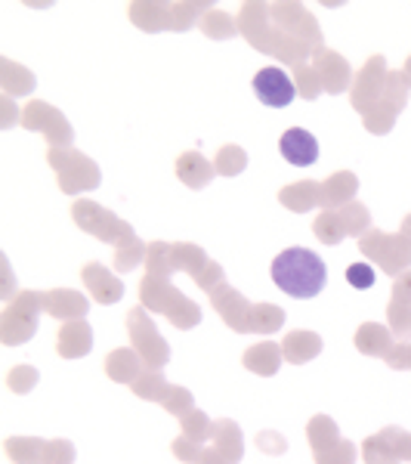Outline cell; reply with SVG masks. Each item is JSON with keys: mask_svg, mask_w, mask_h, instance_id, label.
Returning a JSON list of instances; mask_svg holds the SVG:
<instances>
[{"mask_svg": "<svg viewBox=\"0 0 411 464\" xmlns=\"http://www.w3.org/2000/svg\"><path fill=\"white\" fill-rule=\"evenodd\" d=\"M387 322H390V332L396 341H411V306L390 301L387 306Z\"/></svg>", "mask_w": 411, "mask_h": 464, "instance_id": "42", "label": "cell"}, {"mask_svg": "<svg viewBox=\"0 0 411 464\" xmlns=\"http://www.w3.org/2000/svg\"><path fill=\"white\" fill-rule=\"evenodd\" d=\"M244 455V433L233 418H220L214 421L211 440L198 446L196 464H238Z\"/></svg>", "mask_w": 411, "mask_h": 464, "instance_id": "13", "label": "cell"}, {"mask_svg": "<svg viewBox=\"0 0 411 464\" xmlns=\"http://www.w3.org/2000/svg\"><path fill=\"white\" fill-rule=\"evenodd\" d=\"M362 459H365V464H399L390 455V449H387V443L378 437V433H375V437L362 440Z\"/></svg>", "mask_w": 411, "mask_h": 464, "instance_id": "48", "label": "cell"}, {"mask_svg": "<svg viewBox=\"0 0 411 464\" xmlns=\"http://www.w3.org/2000/svg\"><path fill=\"white\" fill-rule=\"evenodd\" d=\"M146 276L155 279H170L174 266H170V242H152L146 251Z\"/></svg>", "mask_w": 411, "mask_h": 464, "instance_id": "38", "label": "cell"}, {"mask_svg": "<svg viewBox=\"0 0 411 464\" xmlns=\"http://www.w3.org/2000/svg\"><path fill=\"white\" fill-rule=\"evenodd\" d=\"M211 295V304L214 310L220 313V319L226 322L233 332L238 334H251V316H253V304L248 297L242 295V291H235L229 282H220L214 291H207Z\"/></svg>", "mask_w": 411, "mask_h": 464, "instance_id": "16", "label": "cell"}, {"mask_svg": "<svg viewBox=\"0 0 411 464\" xmlns=\"http://www.w3.org/2000/svg\"><path fill=\"white\" fill-rule=\"evenodd\" d=\"M279 201L294 214H306L312 208H322V183L316 179H301V183H288L279 192Z\"/></svg>", "mask_w": 411, "mask_h": 464, "instance_id": "25", "label": "cell"}, {"mask_svg": "<svg viewBox=\"0 0 411 464\" xmlns=\"http://www.w3.org/2000/svg\"><path fill=\"white\" fill-rule=\"evenodd\" d=\"M406 74H408V81H411V56H408V63H406Z\"/></svg>", "mask_w": 411, "mask_h": 464, "instance_id": "54", "label": "cell"}, {"mask_svg": "<svg viewBox=\"0 0 411 464\" xmlns=\"http://www.w3.org/2000/svg\"><path fill=\"white\" fill-rule=\"evenodd\" d=\"M37 87V78L32 72L25 69V65L13 63V59H0V90H4V96H25V93H34Z\"/></svg>", "mask_w": 411, "mask_h": 464, "instance_id": "31", "label": "cell"}, {"mask_svg": "<svg viewBox=\"0 0 411 464\" xmlns=\"http://www.w3.org/2000/svg\"><path fill=\"white\" fill-rule=\"evenodd\" d=\"M306 440H310V446H312V455H319V452H325V449L338 446L343 437H340L338 424H334V418L312 415L310 424H306Z\"/></svg>", "mask_w": 411, "mask_h": 464, "instance_id": "32", "label": "cell"}, {"mask_svg": "<svg viewBox=\"0 0 411 464\" xmlns=\"http://www.w3.org/2000/svg\"><path fill=\"white\" fill-rule=\"evenodd\" d=\"M358 192V177L353 170H338L328 179H322V211H338V208L349 205Z\"/></svg>", "mask_w": 411, "mask_h": 464, "instance_id": "24", "label": "cell"}, {"mask_svg": "<svg viewBox=\"0 0 411 464\" xmlns=\"http://www.w3.org/2000/svg\"><path fill=\"white\" fill-rule=\"evenodd\" d=\"M43 313V291H19L6 301L0 313V341L6 347H19V343L32 341L37 332V322Z\"/></svg>", "mask_w": 411, "mask_h": 464, "instance_id": "5", "label": "cell"}, {"mask_svg": "<svg viewBox=\"0 0 411 464\" xmlns=\"http://www.w3.org/2000/svg\"><path fill=\"white\" fill-rule=\"evenodd\" d=\"M353 341H356V350L362 356H380V359L396 347L393 332L387 325H380V322H362Z\"/></svg>", "mask_w": 411, "mask_h": 464, "instance_id": "27", "label": "cell"}, {"mask_svg": "<svg viewBox=\"0 0 411 464\" xmlns=\"http://www.w3.org/2000/svg\"><path fill=\"white\" fill-rule=\"evenodd\" d=\"M19 124L25 127V130H34V133H41V137H47L50 149H62V146H69L74 140V130H72L69 118H65L56 106H50V102H43V100L25 102Z\"/></svg>", "mask_w": 411, "mask_h": 464, "instance_id": "12", "label": "cell"}, {"mask_svg": "<svg viewBox=\"0 0 411 464\" xmlns=\"http://www.w3.org/2000/svg\"><path fill=\"white\" fill-rule=\"evenodd\" d=\"M127 334H130L133 350L143 356V362L148 369H164V365L170 362L167 341L158 334V328H155L152 316L146 313V306H133V310L127 313Z\"/></svg>", "mask_w": 411, "mask_h": 464, "instance_id": "9", "label": "cell"}, {"mask_svg": "<svg viewBox=\"0 0 411 464\" xmlns=\"http://www.w3.org/2000/svg\"><path fill=\"white\" fill-rule=\"evenodd\" d=\"M146 369H148V365L143 362V356H139L133 347H118V350H111V353L106 356V375L115 381V384L130 387Z\"/></svg>", "mask_w": 411, "mask_h": 464, "instance_id": "23", "label": "cell"}, {"mask_svg": "<svg viewBox=\"0 0 411 464\" xmlns=\"http://www.w3.org/2000/svg\"><path fill=\"white\" fill-rule=\"evenodd\" d=\"M6 459L13 464H43L50 452V440L41 437H10L4 443Z\"/></svg>", "mask_w": 411, "mask_h": 464, "instance_id": "30", "label": "cell"}, {"mask_svg": "<svg viewBox=\"0 0 411 464\" xmlns=\"http://www.w3.org/2000/svg\"><path fill=\"white\" fill-rule=\"evenodd\" d=\"M387 59L384 56H368L365 59V65L358 69L353 87H349V102H353V109L358 115H371L378 106H380V96H384V84H387Z\"/></svg>", "mask_w": 411, "mask_h": 464, "instance_id": "14", "label": "cell"}, {"mask_svg": "<svg viewBox=\"0 0 411 464\" xmlns=\"http://www.w3.org/2000/svg\"><path fill=\"white\" fill-rule=\"evenodd\" d=\"M87 310H90V301L81 291H72V288L43 291V313H50V316L72 322V319H84Z\"/></svg>", "mask_w": 411, "mask_h": 464, "instance_id": "22", "label": "cell"}, {"mask_svg": "<svg viewBox=\"0 0 411 464\" xmlns=\"http://www.w3.org/2000/svg\"><path fill=\"white\" fill-rule=\"evenodd\" d=\"M375 269H371V264H349L347 266V282L353 288H371L375 285Z\"/></svg>", "mask_w": 411, "mask_h": 464, "instance_id": "49", "label": "cell"}, {"mask_svg": "<svg viewBox=\"0 0 411 464\" xmlns=\"http://www.w3.org/2000/svg\"><path fill=\"white\" fill-rule=\"evenodd\" d=\"M170 266H174V273H179V269L189 273L205 291H214L220 282H226L223 279V266L214 264L205 248H198L192 242H170Z\"/></svg>", "mask_w": 411, "mask_h": 464, "instance_id": "15", "label": "cell"}, {"mask_svg": "<svg viewBox=\"0 0 411 464\" xmlns=\"http://www.w3.org/2000/svg\"><path fill=\"white\" fill-rule=\"evenodd\" d=\"M356 455H358V449L349 443V440H340L338 446L325 449V452L312 455V459H316V464H356Z\"/></svg>", "mask_w": 411, "mask_h": 464, "instance_id": "47", "label": "cell"}, {"mask_svg": "<svg viewBox=\"0 0 411 464\" xmlns=\"http://www.w3.org/2000/svg\"><path fill=\"white\" fill-rule=\"evenodd\" d=\"M47 161L56 170V183L65 196H78V192H90L102 183V174L90 155L78 152L72 146L47 149Z\"/></svg>", "mask_w": 411, "mask_h": 464, "instance_id": "6", "label": "cell"}, {"mask_svg": "<svg viewBox=\"0 0 411 464\" xmlns=\"http://www.w3.org/2000/svg\"><path fill=\"white\" fill-rule=\"evenodd\" d=\"M177 177L183 179V183L189 186V189H205V186L216 177V168L205 159V155L192 149V152H183V155H179V161H177Z\"/></svg>", "mask_w": 411, "mask_h": 464, "instance_id": "28", "label": "cell"}, {"mask_svg": "<svg viewBox=\"0 0 411 464\" xmlns=\"http://www.w3.org/2000/svg\"><path fill=\"white\" fill-rule=\"evenodd\" d=\"M72 217H74V223H78V227L87 232V236L100 238V242L115 245V248L121 242H127V238L137 236L130 223L121 220V217H115V214L109 211V208L96 205V201H90V198H78V201H74Z\"/></svg>", "mask_w": 411, "mask_h": 464, "instance_id": "8", "label": "cell"}, {"mask_svg": "<svg viewBox=\"0 0 411 464\" xmlns=\"http://www.w3.org/2000/svg\"><path fill=\"white\" fill-rule=\"evenodd\" d=\"M139 301L148 313H161L167 322L179 332H189L201 322V306L186 297L177 285H170V279H155V276H143L139 282Z\"/></svg>", "mask_w": 411, "mask_h": 464, "instance_id": "3", "label": "cell"}, {"mask_svg": "<svg viewBox=\"0 0 411 464\" xmlns=\"http://www.w3.org/2000/svg\"><path fill=\"white\" fill-rule=\"evenodd\" d=\"M214 10L211 4H130V22L143 32H186L205 13Z\"/></svg>", "mask_w": 411, "mask_h": 464, "instance_id": "4", "label": "cell"}, {"mask_svg": "<svg viewBox=\"0 0 411 464\" xmlns=\"http://www.w3.org/2000/svg\"><path fill=\"white\" fill-rule=\"evenodd\" d=\"M312 69H316L319 81H322L325 93H349V87H353V81H356L347 59L328 47H319L316 53H312Z\"/></svg>", "mask_w": 411, "mask_h": 464, "instance_id": "18", "label": "cell"}, {"mask_svg": "<svg viewBox=\"0 0 411 464\" xmlns=\"http://www.w3.org/2000/svg\"><path fill=\"white\" fill-rule=\"evenodd\" d=\"M93 350V328L87 319H72L59 328L56 334V353L62 359H81Z\"/></svg>", "mask_w": 411, "mask_h": 464, "instance_id": "21", "label": "cell"}, {"mask_svg": "<svg viewBox=\"0 0 411 464\" xmlns=\"http://www.w3.org/2000/svg\"><path fill=\"white\" fill-rule=\"evenodd\" d=\"M312 232L322 238L325 245H338L343 242V229H340V220H338V211H322L312 220Z\"/></svg>", "mask_w": 411, "mask_h": 464, "instance_id": "44", "label": "cell"}, {"mask_svg": "<svg viewBox=\"0 0 411 464\" xmlns=\"http://www.w3.org/2000/svg\"><path fill=\"white\" fill-rule=\"evenodd\" d=\"M408 93H411V81H408L406 72H390V74H387V84H384V96H380V106L371 111V115L362 118L365 130L378 133V137L390 133L393 124H396V118H399L402 109H406Z\"/></svg>", "mask_w": 411, "mask_h": 464, "instance_id": "10", "label": "cell"}, {"mask_svg": "<svg viewBox=\"0 0 411 464\" xmlns=\"http://www.w3.org/2000/svg\"><path fill=\"white\" fill-rule=\"evenodd\" d=\"M269 19L291 41H301L312 50L325 47L322 28L303 4H269Z\"/></svg>", "mask_w": 411, "mask_h": 464, "instance_id": "11", "label": "cell"}, {"mask_svg": "<svg viewBox=\"0 0 411 464\" xmlns=\"http://www.w3.org/2000/svg\"><path fill=\"white\" fill-rule=\"evenodd\" d=\"M294 81H297V96H303V100L312 102L319 93H322V81H319V74L310 63L294 65Z\"/></svg>", "mask_w": 411, "mask_h": 464, "instance_id": "43", "label": "cell"}, {"mask_svg": "<svg viewBox=\"0 0 411 464\" xmlns=\"http://www.w3.org/2000/svg\"><path fill=\"white\" fill-rule=\"evenodd\" d=\"M279 152H282V159L288 164H294V168H310V164H316V159H319V143L310 130L291 127V130L282 133Z\"/></svg>", "mask_w": 411, "mask_h": 464, "instance_id": "20", "label": "cell"}, {"mask_svg": "<svg viewBox=\"0 0 411 464\" xmlns=\"http://www.w3.org/2000/svg\"><path fill=\"white\" fill-rule=\"evenodd\" d=\"M198 25H201V32H205L207 37H214V41H220V37H235L238 34L235 19L229 16V13H223V10H207L205 19H201Z\"/></svg>", "mask_w": 411, "mask_h": 464, "instance_id": "40", "label": "cell"}, {"mask_svg": "<svg viewBox=\"0 0 411 464\" xmlns=\"http://www.w3.org/2000/svg\"><path fill=\"white\" fill-rule=\"evenodd\" d=\"M41 381V375H37V369L34 365H13L10 369V375H6V387H10L13 393H28V391H34V384Z\"/></svg>", "mask_w": 411, "mask_h": 464, "instance_id": "46", "label": "cell"}, {"mask_svg": "<svg viewBox=\"0 0 411 464\" xmlns=\"http://www.w3.org/2000/svg\"><path fill=\"white\" fill-rule=\"evenodd\" d=\"M272 282L279 285L285 295L297 297V301H310L319 291L328 285V269L322 264L316 251L310 248H288L269 266Z\"/></svg>", "mask_w": 411, "mask_h": 464, "instance_id": "2", "label": "cell"}, {"mask_svg": "<svg viewBox=\"0 0 411 464\" xmlns=\"http://www.w3.org/2000/svg\"><path fill=\"white\" fill-rule=\"evenodd\" d=\"M384 362L396 372L411 369V341H396V347L384 356Z\"/></svg>", "mask_w": 411, "mask_h": 464, "instance_id": "50", "label": "cell"}, {"mask_svg": "<svg viewBox=\"0 0 411 464\" xmlns=\"http://www.w3.org/2000/svg\"><path fill=\"white\" fill-rule=\"evenodd\" d=\"M81 282H84V288L93 295L96 304L109 306V304H118L124 297V282L118 279L111 269H106L102 264H84V269H81Z\"/></svg>", "mask_w": 411, "mask_h": 464, "instance_id": "19", "label": "cell"}, {"mask_svg": "<svg viewBox=\"0 0 411 464\" xmlns=\"http://www.w3.org/2000/svg\"><path fill=\"white\" fill-rule=\"evenodd\" d=\"M211 430H214V421L201 409H192L179 418V437L192 440V443H198V446H205L207 440H211Z\"/></svg>", "mask_w": 411, "mask_h": 464, "instance_id": "34", "label": "cell"}, {"mask_svg": "<svg viewBox=\"0 0 411 464\" xmlns=\"http://www.w3.org/2000/svg\"><path fill=\"white\" fill-rule=\"evenodd\" d=\"M285 325V310L275 304H253L251 334H272Z\"/></svg>", "mask_w": 411, "mask_h": 464, "instance_id": "36", "label": "cell"}, {"mask_svg": "<svg viewBox=\"0 0 411 464\" xmlns=\"http://www.w3.org/2000/svg\"><path fill=\"white\" fill-rule=\"evenodd\" d=\"M161 406H164V411H170V415L183 418L186 411L196 409V400H192V393L186 391V387L170 384V387H167V393H164V400H161Z\"/></svg>", "mask_w": 411, "mask_h": 464, "instance_id": "45", "label": "cell"}, {"mask_svg": "<svg viewBox=\"0 0 411 464\" xmlns=\"http://www.w3.org/2000/svg\"><path fill=\"white\" fill-rule=\"evenodd\" d=\"M146 251H148V245H143V238L139 236L127 238V242H121L115 248V269L118 273H130V269H137L139 264H146Z\"/></svg>", "mask_w": 411, "mask_h": 464, "instance_id": "37", "label": "cell"}, {"mask_svg": "<svg viewBox=\"0 0 411 464\" xmlns=\"http://www.w3.org/2000/svg\"><path fill=\"white\" fill-rule=\"evenodd\" d=\"M238 32L248 37V44L257 53L279 59V63L291 65V69L306 63V56L316 53L312 47H306L301 41H291V37H285L272 25V19H269V4H244L242 13H238Z\"/></svg>", "mask_w": 411, "mask_h": 464, "instance_id": "1", "label": "cell"}, {"mask_svg": "<svg viewBox=\"0 0 411 464\" xmlns=\"http://www.w3.org/2000/svg\"><path fill=\"white\" fill-rule=\"evenodd\" d=\"M399 232H402V236H406L408 242H411V214L406 217V220H402V229H399Z\"/></svg>", "mask_w": 411, "mask_h": 464, "instance_id": "53", "label": "cell"}, {"mask_svg": "<svg viewBox=\"0 0 411 464\" xmlns=\"http://www.w3.org/2000/svg\"><path fill=\"white\" fill-rule=\"evenodd\" d=\"M282 347L275 341H260V343H253V347L244 350V356H242V362H244V369L253 372V375H260V378H272L275 372L282 369Z\"/></svg>", "mask_w": 411, "mask_h": 464, "instance_id": "26", "label": "cell"}, {"mask_svg": "<svg viewBox=\"0 0 411 464\" xmlns=\"http://www.w3.org/2000/svg\"><path fill=\"white\" fill-rule=\"evenodd\" d=\"M43 464H74V446L69 440H50V452Z\"/></svg>", "mask_w": 411, "mask_h": 464, "instance_id": "51", "label": "cell"}, {"mask_svg": "<svg viewBox=\"0 0 411 464\" xmlns=\"http://www.w3.org/2000/svg\"><path fill=\"white\" fill-rule=\"evenodd\" d=\"M358 251H362V257H368L371 264L384 269L387 276H393V279H399L402 273L411 269V242L402 232L390 236V232L368 229L358 238Z\"/></svg>", "mask_w": 411, "mask_h": 464, "instance_id": "7", "label": "cell"}, {"mask_svg": "<svg viewBox=\"0 0 411 464\" xmlns=\"http://www.w3.org/2000/svg\"><path fill=\"white\" fill-rule=\"evenodd\" d=\"M214 168L220 177H238L244 168H248V152H244L242 146H223L220 152H216Z\"/></svg>", "mask_w": 411, "mask_h": 464, "instance_id": "39", "label": "cell"}, {"mask_svg": "<svg viewBox=\"0 0 411 464\" xmlns=\"http://www.w3.org/2000/svg\"><path fill=\"white\" fill-rule=\"evenodd\" d=\"M393 301L411 306V269H408V273H402L399 279L393 282Z\"/></svg>", "mask_w": 411, "mask_h": 464, "instance_id": "52", "label": "cell"}, {"mask_svg": "<svg viewBox=\"0 0 411 464\" xmlns=\"http://www.w3.org/2000/svg\"><path fill=\"white\" fill-rule=\"evenodd\" d=\"M253 93H257V100L269 109H285L294 102L297 87H294V81L285 74V69H279V65H266V69H260L257 74H253Z\"/></svg>", "mask_w": 411, "mask_h": 464, "instance_id": "17", "label": "cell"}, {"mask_svg": "<svg viewBox=\"0 0 411 464\" xmlns=\"http://www.w3.org/2000/svg\"><path fill=\"white\" fill-rule=\"evenodd\" d=\"M167 378H164L161 369H146L143 375L130 384V391L139 396V400H148V402H161L164 393H167Z\"/></svg>", "mask_w": 411, "mask_h": 464, "instance_id": "35", "label": "cell"}, {"mask_svg": "<svg viewBox=\"0 0 411 464\" xmlns=\"http://www.w3.org/2000/svg\"><path fill=\"white\" fill-rule=\"evenodd\" d=\"M338 220H340L343 236H356V238H362L365 232L371 229L368 208H365L362 201H349V205L338 208Z\"/></svg>", "mask_w": 411, "mask_h": 464, "instance_id": "33", "label": "cell"}, {"mask_svg": "<svg viewBox=\"0 0 411 464\" xmlns=\"http://www.w3.org/2000/svg\"><path fill=\"white\" fill-rule=\"evenodd\" d=\"M319 353H322V338H319L316 332H291L288 338L282 341V356H285L291 365H306Z\"/></svg>", "mask_w": 411, "mask_h": 464, "instance_id": "29", "label": "cell"}, {"mask_svg": "<svg viewBox=\"0 0 411 464\" xmlns=\"http://www.w3.org/2000/svg\"><path fill=\"white\" fill-rule=\"evenodd\" d=\"M378 437L384 440L387 449H390V455L396 461H411V433L408 430H402V428H384V430H378Z\"/></svg>", "mask_w": 411, "mask_h": 464, "instance_id": "41", "label": "cell"}]
</instances>
